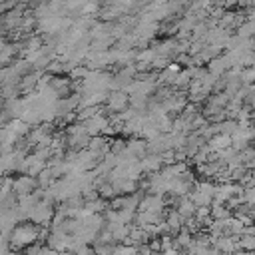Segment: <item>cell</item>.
I'll list each match as a JSON object with an SVG mask.
<instances>
[{
	"mask_svg": "<svg viewBox=\"0 0 255 255\" xmlns=\"http://www.w3.org/2000/svg\"><path fill=\"white\" fill-rule=\"evenodd\" d=\"M159 167H161V153H151L141 159V169L145 171H155Z\"/></svg>",
	"mask_w": 255,
	"mask_h": 255,
	"instance_id": "8",
	"label": "cell"
},
{
	"mask_svg": "<svg viewBox=\"0 0 255 255\" xmlns=\"http://www.w3.org/2000/svg\"><path fill=\"white\" fill-rule=\"evenodd\" d=\"M163 110L167 112H181L185 108V96L183 94H169L165 100H163Z\"/></svg>",
	"mask_w": 255,
	"mask_h": 255,
	"instance_id": "4",
	"label": "cell"
},
{
	"mask_svg": "<svg viewBox=\"0 0 255 255\" xmlns=\"http://www.w3.org/2000/svg\"><path fill=\"white\" fill-rule=\"evenodd\" d=\"M4 46H6V44H4V42H2V40H0V52H2V50H4Z\"/></svg>",
	"mask_w": 255,
	"mask_h": 255,
	"instance_id": "16",
	"label": "cell"
},
{
	"mask_svg": "<svg viewBox=\"0 0 255 255\" xmlns=\"http://www.w3.org/2000/svg\"><path fill=\"white\" fill-rule=\"evenodd\" d=\"M36 187H38V179H36L34 175H28V173L16 177V179H14V185H12V189H14V193H16L18 197L34 193Z\"/></svg>",
	"mask_w": 255,
	"mask_h": 255,
	"instance_id": "3",
	"label": "cell"
},
{
	"mask_svg": "<svg viewBox=\"0 0 255 255\" xmlns=\"http://www.w3.org/2000/svg\"><path fill=\"white\" fill-rule=\"evenodd\" d=\"M88 149H90L94 155L102 157V153L108 151V139L102 137V135H94V137L90 139V143H88Z\"/></svg>",
	"mask_w": 255,
	"mask_h": 255,
	"instance_id": "6",
	"label": "cell"
},
{
	"mask_svg": "<svg viewBox=\"0 0 255 255\" xmlns=\"http://www.w3.org/2000/svg\"><path fill=\"white\" fill-rule=\"evenodd\" d=\"M229 217V209L223 207L221 203H215L211 207V219H227Z\"/></svg>",
	"mask_w": 255,
	"mask_h": 255,
	"instance_id": "10",
	"label": "cell"
},
{
	"mask_svg": "<svg viewBox=\"0 0 255 255\" xmlns=\"http://www.w3.org/2000/svg\"><path fill=\"white\" fill-rule=\"evenodd\" d=\"M173 243H175V249H189L191 243H193V237H191V233L183 227V229L173 237Z\"/></svg>",
	"mask_w": 255,
	"mask_h": 255,
	"instance_id": "7",
	"label": "cell"
},
{
	"mask_svg": "<svg viewBox=\"0 0 255 255\" xmlns=\"http://www.w3.org/2000/svg\"><path fill=\"white\" fill-rule=\"evenodd\" d=\"M108 106L112 112H124L128 106V96L124 92H112L108 96Z\"/></svg>",
	"mask_w": 255,
	"mask_h": 255,
	"instance_id": "5",
	"label": "cell"
},
{
	"mask_svg": "<svg viewBox=\"0 0 255 255\" xmlns=\"http://www.w3.org/2000/svg\"><path fill=\"white\" fill-rule=\"evenodd\" d=\"M149 253H151L149 243H141V245L137 247V255H149Z\"/></svg>",
	"mask_w": 255,
	"mask_h": 255,
	"instance_id": "11",
	"label": "cell"
},
{
	"mask_svg": "<svg viewBox=\"0 0 255 255\" xmlns=\"http://www.w3.org/2000/svg\"><path fill=\"white\" fill-rule=\"evenodd\" d=\"M245 255H255V251H245Z\"/></svg>",
	"mask_w": 255,
	"mask_h": 255,
	"instance_id": "17",
	"label": "cell"
},
{
	"mask_svg": "<svg viewBox=\"0 0 255 255\" xmlns=\"http://www.w3.org/2000/svg\"><path fill=\"white\" fill-rule=\"evenodd\" d=\"M227 255H245V251H241V249H237V251H233V253H227Z\"/></svg>",
	"mask_w": 255,
	"mask_h": 255,
	"instance_id": "14",
	"label": "cell"
},
{
	"mask_svg": "<svg viewBox=\"0 0 255 255\" xmlns=\"http://www.w3.org/2000/svg\"><path fill=\"white\" fill-rule=\"evenodd\" d=\"M245 199H247V203H255V187H251V189H247L245 191Z\"/></svg>",
	"mask_w": 255,
	"mask_h": 255,
	"instance_id": "12",
	"label": "cell"
},
{
	"mask_svg": "<svg viewBox=\"0 0 255 255\" xmlns=\"http://www.w3.org/2000/svg\"><path fill=\"white\" fill-rule=\"evenodd\" d=\"M40 233H42V225H36V223H20L12 229L8 241H10V247L20 251V249H26L34 243H38L40 239Z\"/></svg>",
	"mask_w": 255,
	"mask_h": 255,
	"instance_id": "1",
	"label": "cell"
},
{
	"mask_svg": "<svg viewBox=\"0 0 255 255\" xmlns=\"http://www.w3.org/2000/svg\"><path fill=\"white\" fill-rule=\"evenodd\" d=\"M177 251L179 249H165V251H161V255H177Z\"/></svg>",
	"mask_w": 255,
	"mask_h": 255,
	"instance_id": "13",
	"label": "cell"
},
{
	"mask_svg": "<svg viewBox=\"0 0 255 255\" xmlns=\"http://www.w3.org/2000/svg\"><path fill=\"white\" fill-rule=\"evenodd\" d=\"M237 243L241 251H255V235H239Z\"/></svg>",
	"mask_w": 255,
	"mask_h": 255,
	"instance_id": "9",
	"label": "cell"
},
{
	"mask_svg": "<svg viewBox=\"0 0 255 255\" xmlns=\"http://www.w3.org/2000/svg\"><path fill=\"white\" fill-rule=\"evenodd\" d=\"M149 255H161V251H151Z\"/></svg>",
	"mask_w": 255,
	"mask_h": 255,
	"instance_id": "15",
	"label": "cell"
},
{
	"mask_svg": "<svg viewBox=\"0 0 255 255\" xmlns=\"http://www.w3.org/2000/svg\"><path fill=\"white\" fill-rule=\"evenodd\" d=\"M92 135L88 133L86 126H70L68 128V143L74 147V149H82V147H88Z\"/></svg>",
	"mask_w": 255,
	"mask_h": 255,
	"instance_id": "2",
	"label": "cell"
}]
</instances>
